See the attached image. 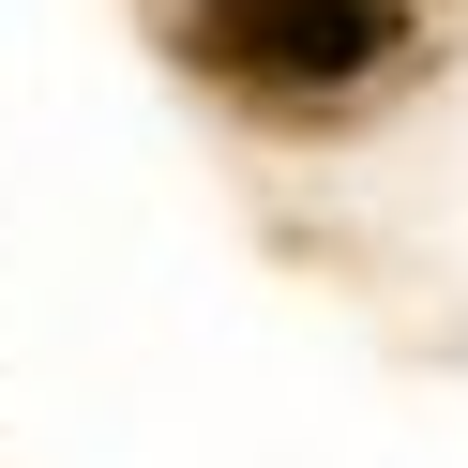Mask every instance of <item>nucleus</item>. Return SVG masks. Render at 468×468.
Instances as JSON below:
<instances>
[{
  "label": "nucleus",
  "mask_w": 468,
  "mask_h": 468,
  "mask_svg": "<svg viewBox=\"0 0 468 468\" xmlns=\"http://www.w3.org/2000/svg\"><path fill=\"white\" fill-rule=\"evenodd\" d=\"M197 61L242 91H347L393 61V0H197Z\"/></svg>",
  "instance_id": "nucleus-1"
}]
</instances>
